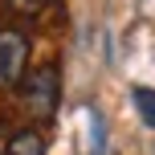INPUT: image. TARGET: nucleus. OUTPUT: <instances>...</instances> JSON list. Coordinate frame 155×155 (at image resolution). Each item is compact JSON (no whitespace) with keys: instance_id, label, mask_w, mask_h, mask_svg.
Returning <instances> with one entry per match:
<instances>
[{"instance_id":"nucleus-4","label":"nucleus","mask_w":155,"mask_h":155,"mask_svg":"<svg viewBox=\"0 0 155 155\" xmlns=\"http://www.w3.org/2000/svg\"><path fill=\"white\" fill-rule=\"evenodd\" d=\"M131 102H135V110H139L143 123L155 127V90H151V86H135V90H131Z\"/></svg>"},{"instance_id":"nucleus-2","label":"nucleus","mask_w":155,"mask_h":155,"mask_svg":"<svg viewBox=\"0 0 155 155\" xmlns=\"http://www.w3.org/2000/svg\"><path fill=\"white\" fill-rule=\"evenodd\" d=\"M29 37L12 25H0V90H16L29 70Z\"/></svg>"},{"instance_id":"nucleus-6","label":"nucleus","mask_w":155,"mask_h":155,"mask_svg":"<svg viewBox=\"0 0 155 155\" xmlns=\"http://www.w3.org/2000/svg\"><path fill=\"white\" fill-rule=\"evenodd\" d=\"M8 4H12L16 12H37V8L45 4V0H8Z\"/></svg>"},{"instance_id":"nucleus-3","label":"nucleus","mask_w":155,"mask_h":155,"mask_svg":"<svg viewBox=\"0 0 155 155\" xmlns=\"http://www.w3.org/2000/svg\"><path fill=\"white\" fill-rule=\"evenodd\" d=\"M4 155H45V139H41L37 131H16L12 139H8Z\"/></svg>"},{"instance_id":"nucleus-5","label":"nucleus","mask_w":155,"mask_h":155,"mask_svg":"<svg viewBox=\"0 0 155 155\" xmlns=\"http://www.w3.org/2000/svg\"><path fill=\"white\" fill-rule=\"evenodd\" d=\"M90 123H94V147H90V155H106V123H102L98 110H90Z\"/></svg>"},{"instance_id":"nucleus-1","label":"nucleus","mask_w":155,"mask_h":155,"mask_svg":"<svg viewBox=\"0 0 155 155\" xmlns=\"http://www.w3.org/2000/svg\"><path fill=\"white\" fill-rule=\"evenodd\" d=\"M21 102L29 110V118L37 123H49L57 114V102H61V74L53 65H41V70L29 74V82L21 86Z\"/></svg>"}]
</instances>
